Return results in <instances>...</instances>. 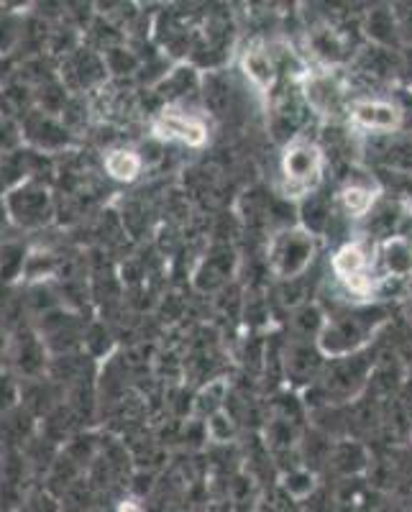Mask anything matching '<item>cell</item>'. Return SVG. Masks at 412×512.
<instances>
[{"mask_svg": "<svg viewBox=\"0 0 412 512\" xmlns=\"http://www.w3.org/2000/svg\"><path fill=\"white\" fill-rule=\"evenodd\" d=\"M3 210L8 221L24 231H39L54 216V203L49 190L41 180H26L3 198Z\"/></svg>", "mask_w": 412, "mask_h": 512, "instance_id": "cell-1", "label": "cell"}, {"mask_svg": "<svg viewBox=\"0 0 412 512\" xmlns=\"http://www.w3.org/2000/svg\"><path fill=\"white\" fill-rule=\"evenodd\" d=\"M21 134H24V141L29 144V149H34L39 154L59 152V149L70 144V131H67V126H62L57 118L39 111V108L26 113L24 123H21Z\"/></svg>", "mask_w": 412, "mask_h": 512, "instance_id": "cell-2", "label": "cell"}, {"mask_svg": "<svg viewBox=\"0 0 412 512\" xmlns=\"http://www.w3.org/2000/svg\"><path fill=\"white\" fill-rule=\"evenodd\" d=\"M159 139H180L187 146H203L208 141V126L200 118L177 111H164L154 123Z\"/></svg>", "mask_w": 412, "mask_h": 512, "instance_id": "cell-3", "label": "cell"}, {"mask_svg": "<svg viewBox=\"0 0 412 512\" xmlns=\"http://www.w3.org/2000/svg\"><path fill=\"white\" fill-rule=\"evenodd\" d=\"M282 169H285V177L292 185L308 187L310 180H315L320 172L318 146L308 144V141H295L285 152Z\"/></svg>", "mask_w": 412, "mask_h": 512, "instance_id": "cell-4", "label": "cell"}, {"mask_svg": "<svg viewBox=\"0 0 412 512\" xmlns=\"http://www.w3.org/2000/svg\"><path fill=\"white\" fill-rule=\"evenodd\" d=\"M351 116L361 128H369V131H395L402 121L400 108L387 100H361L354 105Z\"/></svg>", "mask_w": 412, "mask_h": 512, "instance_id": "cell-5", "label": "cell"}, {"mask_svg": "<svg viewBox=\"0 0 412 512\" xmlns=\"http://www.w3.org/2000/svg\"><path fill=\"white\" fill-rule=\"evenodd\" d=\"M34 438V418L26 408H13L8 413L0 415V446L6 448L8 454L11 451H24L26 443Z\"/></svg>", "mask_w": 412, "mask_h": 512, "instance_id": "cell-6", "label": "cell"}, {"mask_svg": "<svg viewBox=\"0 0 412 512\" xmlns=\"http://www.w3.org/2000/svg\"><path fill=\"white\" fill-rule=\"evenodd\" d=\"M13 364L26 379H41L44 374V338L34 336V333H24L18 336L16 349H13Z\"/></svg>", "mask_w": 412, "mask_h": 512, "instance_id": "cell-7", "label": "cell"}, {"mask_svg": "<svg viewBox=\"0 0 412 512\" xmlns=\"http://www.w3.org/2000/svg\"><path fill=\"white\" fill-rule=\"evenodd\" d=\"M144 159L131 149H113L105 154V172L116 182H134L141 175Z\"/></svg>", "mask_w": 412, "mask_h": 512, "instance_id": "cell-8", "label": "cell"}, {"mask_svg": "<svg viewBox=\"0 0 412 512\" xmlns=\"http://www.w3.org/2000/svg\"><path fill=\"white\" fill-rule=\"evenodd\" d=\"M366 264H369V254H366L364 244H346L336 256H333V272H336L343 282L361 277Z\"/></svg>", "mask_w": 412, "mask_h": 512, "instance_id": "cell-9", "label": "cell"}, {"mask_svg": "<svg viewBox=\"0 0 412 512\" xmlns=\"http://www.w3.org/2000/svg\"><path fill=\"white\" fill-rule=\"evenodd\" d=\"M244 67H246V72H249L251 80H254L259 88H267V85H272L274 67H272V62H269L267 52H262V49H251V52L244 57Z\"/></svg>", "mask_w": 412, "mask_h": 512, "instance_id": "cell-10", "label": "cell"}, {"mask_svg": "<svg viewBox=\"0 0 412 512\" xmlns=\"http://www.w3.org/2000/svg\"><path fill=\"white\" fill-rule=\"evenodd\" d=\"M24 18L13 16V13H3L0 16V54H8L21 44L24 36Z\"/></svg>", "mask_w": 412, "mask_h": 512, "instance_id": "cell-11", "label": "cell"}, {"mask_svg": "<svg viewBox=\"0 0 412 512\" xmlns=\"http://www.w3.org/2000/svg\"><path fill=\"white\" fill-rule=\"evenodd\" d=\"M384 251H387V267H389V272H395V274L412 272V246L407 244L405 239L387 241Z\"/></svg>", "mask_w": 412, "mask_h": 512, "instance_id": "cell-12", "label": "cell"}, {"mask_svg": "<svg viewBox=\"0 0 412 512\" xmlns=\"http://www.w3.org/2000/svg\"><path fill=\"white\" fill-rule=\"evenodd\" d=\"M21 144H24L21 126H18L11 116L0 113V157L18 152V149H21Z\"/></svg>", "mask_w": 412, "mask_h": 512, "instance_id": "cell-13", "label": "cell"}, {"mask_svg": "<svg viewBox=\"0 0 412 512\" xmlns=\"http://www.w3.org/2000/svg\"><path fill=\"white\" fill-rule=\"evenodd\" d=\"M374 195L372 190H366V187H346L341 192V205L349 210L351 216H364L366 210L372 208Z\"/></svg>", "mask_w": 412, "mask_h": 512, "instance_id": "cell-14", "label": "cell"}, {"mask_svg": "<svg viewBox=\"0 0 412 512\" xmlns=\"http://www.w3.org/2000/svg\"><path fill=\"white\" fill-rule=\"evenodd\" d=\"M36 100H39V111L54 116V113L64 111L67 95H64L62 85H57V82H47V85H41V88H39V93H36Z\"/></svg>", "mask_w": 412, "mask_h": 512, "instance_id": "cell-15", "label": "cell"}, {"mask_svg": "<svg viewBox=\"0 0 412 512\" xmlns=\"http://www.w3.org/2000/svg\"><path fill=\"white\" fill-rule=\"evenodd\" d=\"M18 512H62V505L54 500V495L39 489V492H31V495L26 497V502L18 507Z\"/></svg>", "mask_w": 412, "mask_h": 512, "instance_id": "cell-16", "label": "cell"}, {"mask_svg": "<svg viewBox=\"0 0 412 512\" xmlns=\"http://www.w3.org/2000/svg\"><path fill=\"white\" fill-rule=\"evenodd\" d=\"M18 397H21V390H18L16 379L8 372H0V415L18 408Z\"/></svg>", "mask_w": 412, "mask_h": 512, "instance_id": "cell-17", "label": "cell"}, {"mask_svg": "<svg viewBox=\"0 0 412 512\" xmlns=\"http://www.w3.org/2000/svg\"><path fill=\"white\" fill-rule=\"evenodd\" d=\"M118 512H144V507L136 500H123L121 505H118Z\"/></svg>", "mask_w": 412, "mask_h": 512, "instance_id": "cell-18", "label": "cell"}, {"mask_svg": "<svg viewBox=\"0 0 412 512\" xmlns=\"http://www.w3.org/2000/svg\"><path fill=\"white\" fill-rule=\"evenodd\" d=\"M6 221V210H0V223Z\"/></svg>", "mask_w": 412, "mask_h": 512, "instance_id": "cell-19", "label": "cell"}]
</instances>
